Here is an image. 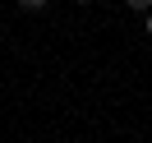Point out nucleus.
<instances>
[{
	"mask_svg": "<svg viewBox=\"0 0 152 143\" xmlns=\"http://www.w3.org/2000/svg\"><path fill=\"white\" fill-rule=\"evenodd\" d=\"M124 5H129L134 14H148V10H152V0H124Z\"/></svg>",
	"mask_w": 152,
	"mask_h": 143,
	"instance_id": "1",
	"label": "nucleus"
},
{
	"mask_svg": "<svg viewBox=\"0 0 152 143\" xmlns=\"http://www.w3.org/2000/svg\"><path fill=\"white\" fill-rule=\"evenodd\" d=\"M23 10H42V5H46V0H19Z\"/></svg>",
	"mask_w": 152,
	"mask_h": 143,
	"instance_id": "2",
	"label": "nucleus"
},
{
	"mask_svg": "<svg viewBox=\"0 0 152 143\" xmlns=\"http://www.w3.org/2000/svg\"><path fill=\"white\" fill-rule=\"evenodd\" d=\"M148 32H152V10H148Z\"/></svg>",
	"mask_w": 152,
	"mask_h": 143,
	"instance_id": "3",
	"label": "nucleus"
},
{
	"mask_svg": "<svg viewBox=\"0 0 152 143\" xmlns=\"http://www.w3.org/2000/svg\"><path fill=\"white\" fill-rule=\"evenodd\" d=\"M74 5H88V0H74Z\"/></svg>",
	"mask_w": 152,
	"mask_h": 143,
	"instance_id": "4",
	"label": "nucleus"
}]
</instances>
